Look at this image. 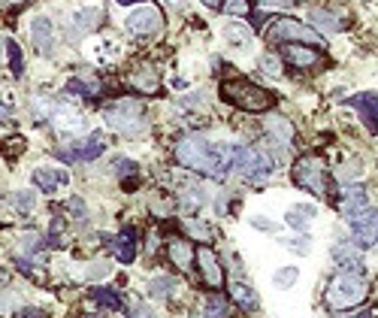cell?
Listing matches in <instances>:
<instances>
[{
	"label": "cell",
	"instance_id": "cell-1",
	"mask_svg": "<svg viewBox=\"0 0 378 318\" xmlns=\"http://www.w3.org/2000/svg\"><path fill=\"white\" fill-rule=\"evenodd\" d=\"M233 152H237V146L230 143H206V140L191 137L175 146V161L184 170L206 173L212 179H224L227 170H233Z\"/></svg>",
	"mask_w": 378,
	"mask_h": 318
},
{
	"label": "cell",
	"instance_id": "cell-2",
	"mask_svg": "<svg viewBox=\"0 0 378 318\" xmlns=\"http://www.w3.org/2000/svg\"><path fill=\"white\" fill-rule=\"evenodd\" d=\"M221 97L227 100V103L246 110V112H266L275 103V97L270 94V91L255 85V82H248V79H227V82H221Z\"/></svg>",
	"mask_w": 378,
	"mask_h": 318
},
{
	"label": "cell",
	"instance_id": "cell-3",
	"mask_svg": "<svg viewBox=\"0 0 378 318\" xmlns=\"http://www.w3.org/2000/svg\"><path fill=\"white\" fill-rule=\"evenodd\" d=\"M142 106L139 97H121L115 103H109L103 110V122L109 131H119V133H128V137H137V133L146 131V122H142Z\"/></svg>",
	"mask_w": 378,
	"mask_h": 318
},
{
	"label": "cell",
	"instance_id": "cell-4",
	"mask_svg": "<svg viewBox=\"0 0 378 318\" xmlns=\"http://www.w3.org/2000/svg\"><path fill=\"white\" fill-rule=\"evenodd\" d=\"M233 170H237L242 179L255 182H266L275 170V158L266 152V149H257V146H237V152H233Z\"/></svg>",
	"mask_w": 378,
	"mask_h": 318
},
{
	"label": "cell",
	"instance_id": "cell-5",
	"mask_svg": "<svg viewBox=\"0 0 378 318\" xmlns=\"http://www.w3.org/2000/svg\"><path fill=\"white\" fill-rule=\"evenodd\" d=\"M366 300V282L360 276H345L339 273L327 288V303L330 309H354Z\"/></svg>",
	"mask_w": 378,
	"mask_h": 318
},
{
	"label": "cell",
	"instance_id": "cell-6",
	"mask_svg": "<svg viewBox=\"0 0 378 318\" xmlns=\"http://www.w3.org/2000/svg\"><path fill=\"white\" fill-rule=\"evenodd\" d=\"M273 40H282V43H300V46H312V49H324V37L318 33L312 24H302L297 19H279L270 28Z\"/></svg>",
	"mask_w": 378,
	"mask_h": 318
},
{
	"label": "cell",
	"instance_id": "cell-7",
	"mask_svg": "<svg viewBox=\"0 0 378 318\" xmlns=\"http://www.w3.org/2000/svg\"><path fill=\"white\" fill-rule=\"evenodd\" d=\"M348 228H351V246L366 252V249H375L378 246V209L366 206L360 209L357 215L348 219Z\"/></svg>",
	"mask_w": 378,
	"mask_h": 318
},
{
	"label": "cell",
	"instance_id": "cell-8",
	"mask_svg": "<svg viewBox=\"0 0 378 318\" xmlns=\"http://www.w3.org/2000/svg\"><path fill=\"white\" fill-rule=\"evenodd\" d=\"M293 182H297L302 191H309V194L321 197L324 191H327L321 161H315V158H300V161L293 164Z\"/></svg>",
	"mask_w": 378,
	"mask_h": 318
},
{
	"label": "cell",
	"instance_id": "cell-9",
	"mask_svg": "<svg viewBox=\"0 0 378 318\" xmlns=\"http://www.w3.org/2000/svg\"><path fill=\"white\" fill-rule=\"evenodd\" d=\"M49 122H52V128L58 133H64V137H79V133L88 131L85 115L70 110L67 103H52V106H49Z\"/></svg>",
	"mask_w": 378,
	"mask_h": 318
},
{
	"label": "cell",
	"instance_id": "cell-10",
	"mask_svg": "<svg viewBox=\"0 0 378 318\" xmlns=\"http://www.w3.org/2000/svg\"><path fill=\"white\" fill-rule=\"evenodd\" d=\"M106 152V137L103 133H88L85 140H79V143H73L70 149H58V158L67 164L73 161H94V158H100Z\"/></svg>",
	"mask_w": 378,
	"mask_h": 318
},
{
	"label": "cell",
	"instance_id": "cell-11",
	"mask_svg": "<svg viewBox=\"0 0 378 318\" xmlns=\"http://www.w3.org/2000/svg\"><path fill=\"white\" fill-rule=\"evenodd\" d=\"M128 31L133 33V37H146V33H155L157 28L164 24V19H161V12L155 10V6H148V3H142L139 10H133L130 15H128Z\"/></svg>",
	"mask_w": 378,
	"mask_h": 318
},
{
	"label": "cell",
	"instance_id": "cell-12",
	"mask_svg": "<svg viewBox=\"0 0 378 318\" xmlns=\"http://www.w3.org/2000/svg\"><path fill=\"white\" fill-rule=\"evenodd\" d=\"M333 261H336V270L345 273V276H363V255H360V249L348 246V242H339V246L330 249Z\"/></svg>",
	"mask_w": 378,
	"mask_h": 318
},
{
	"label": "cell",
	"instance_id": "cell-13",
	"mask_svg": "<svg viewBox=\"0 0 378 318\" xmlns=\"http://www.w3.org/2000/svg\"><path fill=\"white\" fill-rule=\"evenodd\" d=\"M345 103L351 106V110L360 112V122L366 124L369 133H378V94H375V91H363V94H354V97H348Z\"/></svg>",
	"mask_w": 378,
	"mask_h": 318
},
{
	"label": "cell",
	"instance_id": "cell-14",
	"mask_svg": "<svg viewBox=\"0 0 378 318\" xmlns=\"http://www.w3.org/2000/svg\"><path fill=\"white\" fill-rule=\"evenodd\" d=\"M197 264H200V273H203V282L209 288H221L224 285V270H221V264H218V258L215 252L209 246H197Z\"/></svg>",
	"mask_w": 378,
	"mask_h": 318
},
{
	"label": "cell",
	"instance_id": "cell-15",
	"mask_svg": "<svg viewBox=\"0 0 378 318\" xmlns=\"http://www.w3.org/2000/svg\"><path fill=\"white\" fill-rule=\"evenodd\" d=\"M31 179L43 194H55L61 185H70V173L58 170V167H37V170L31 173Z\"/></svg>",
	"mask_w": 378,
	"mask_h": 318
},
{
	"label": "cell",
	"instance_id": "cell-16",
	"mask_svg": "<svg viewBox=\"0 0 378 318\" xmlns=\"http://www.w3.org/2000/svg\"><path fill=\"white\" fill-rule=\"evenodd\" d=\"M97 22H100V10H94V6H88V10H79L70 19V28H67V37L73 40V43H79L85 33H91L97 28Z\"/></svg>",
	"mask_w": 378,
	"mask_h": 318
},
{
	"label": "cell",
	"instance_id": "cell-17",
	"mask_svg": "<svg viewBox=\"0 0 378 318\" xmlns=\"http://www.w3.org/2000/svg\"><path fill=\"white\" fill-rule=\"evenodd\" d=\"M31 40H33V46L40 49V52H52L55 49V24L49 15H37L31 24Z\"/></svg>",
	"mask_w": 378,
	"mask_h": 318
},
{
	"label": "cell",
	"instance_id": "cell-18",
	"mask_svg": "<svg viewBox=\"0 0 378 318\" xmlns=\"http://www.w3.org/2000/svg\"><path fill=\"white\" fill-rule=\"evenodd\" d=\"M318 58H321V49H312V46L288 43V49H284V61L291 67H312L318 64Z\"/></svg>",
	"mask_w": 378,
	"mask_h": 318
},
{
	"label": "cell",
	"instance_id": "cell-19",
	"mask_svg": "<svg viewBox=\"0 0 378 318\" xmlns=\"http://www.w3.org/2000/svg\"><path fill=\"white\" fill-rule=\"evenodd\" d=\"M360 209H366V191L357 185H345V191H342V197H339V212L345 215V219H351Z\"/></svg>",
	"mask_w": 378,
	"mask_h": 318
},
{
	"label": "cell",
	"instance_id": "cell-20",
	"mask_svg": "<svg viewBox=\"0 0 378 318\" xmlns=\"http://www.w3.org/2000/svg\"><path fill=\"white\" fill-rule=\"evenodd\" d=\"M112 249H115V255H119L121 264H133V261H137V231L124 228L119 237H115Z\"/></svg>",
	"mask_w": 378,
	"mask_h": 318
},
{
	"label": "cell",
	"instance_id": "cell-21",
	"mask_svg": "<svg viewBox=\"0 0 378 318\" xmlns=\"http://www.w3.org/2000/svg\"><path fill=\"white\" fill-rule=\"evenodd\" d=\"M315 215H318V209L312 203H297L284 212V221H288L297 233H309V219H315Z\"/></svg>",
	"mask_w": 378,
	"mask_h": 318
},
{
	"label": "cell",
	"instance_id": "cell-22",
	"mask_svg": "<svg viewBox=\"0 0 378 318\" xmlns=\"http://www.w3.org/2000/svg\"><path fill=\"white\" fill-rule=\"evenodd\" d=\"M264 128L273 133L275 140H279V143H293V140H297V131H293V124L284 119V115H266L264 119Z\"/></svg>",
	"mask_w": 378,
	"mask_h": 318
},
{
	"label": "cell",
	"instance_id": "cell-23",
	"mask_svg": "<svg viewBox=\"0 0 378 318\" xmlns=\"http://www.w3.org/2000/svg\"><path fill=\"white\" fill-rule=\"evenodd\" d=\"M224 40L230 43L233 49H239V52H248L251 49V31H248V24H242V22H230V24H224Z\"/></svg>",
	"mask_w": 378,
	"mask_h": 318
},
{
	"label": "cell",
	"instance_id": "cell-24",
	"mask_svg": "<svg viewBox=\"0 0 378 318\" xmlns=\"http://www.w3.org/2000/svg\"><path fill=\"white\" fill-rule=\"evenodd\" d=\"M309 24H312L318 33H342L345 31V24L327 10H309Z\"/></svg>",
	"mask_w": 378,
	"mask_h": 318
},
{
	"label": "cell",
	"instance_id": "cell-25",
	"mask_svg": "<svg viewBox=\"0 0 378 318\" xmlns=\"http://www.w3.org/2000/svg\"><path fill=\"white\" fill-rule=\"evenodd\" d=\"M88 297L94 300L97 306L112 309V312H121V309H124V297L119 294V291H112V288H100V285H94V288H91V294H88Z\"/></svg>",
	"mask_w": 378,
	"mask_h": 318
},
{
	"label": "cell",
	"instance_id": "cell-26",
	"mask_svg": "<svg viewBox=\"0 0 378 318\" xmlns=\"http://www.w3.org/2000/svg\"><path fill=\"white\" fill-rule=\"evenodd\" d=\"M100 91V82L97 76H73L70 82H67V94H76V97H94Z\"/></svg>",
	"mask_w": 378,
	"mask_h": 318
},
{
	"label": "cell",
	"instance_id": "cell-27",
	"mask_svg": "<svg viewBox=\"0 0 378 318\" xmlns=\"http://www.w3.org/2000/svg\"><path fill=\"white\" fill-rule=\"evenodd\" d=\"M230 294H233V300L239 303V309H246V312H255V309L260 306L257 291L248 288L246 282H233V285H230Z\"/></svg>",
	"mask_w": 378,
	"mask_h": 318
},
{
	"label": "cell",
	"instance_id": "cell-28",
	"mask_svg": "<svg viewBox=\"0 0 378 318\" xmlns=\"http://www.w3.org/2000/svg\"><path fill=\"white\" fill-rule=\"evenodd\" d=\"M119 55H121V46L115 40H97L94 49H91V58L97 64H112V61H119Z\"/></svg>",
	"mask_w": 378,
	"mask_h": 318
},
{
	"label": "cell",
	"instance_id": "cell-29",
	"mask_svg": "<svg viewBox=\"0 0 378 318\" xmlns=\"http://www.w3.org/2000/svg\"><path fill=\"white\" fill-rule=\"evenodd\" d=\"M175 291H179V282H175L173 276H155V279L148 282V294L155 300H166V297H173Z\"/></svg>",
	"mask_w": 378,
	"mask_h": 318
},
{
	"label": "cell",
	"instance_id": "cell-30",
	"mask_svg": "<svg viewBox=\"0 0 378 318\" xmlns=\"http://www.w3.org/2000/svg\"><path fill=\"white\" fill-rule=\"evenodd\" d=\"M166 258L173 261V267H179V270H188V267H191V242L173 240L170 246H166Z\"/></svg>",
	"mask_w": 378,
	"mask_h": 318
},
{
	"label": "cell",
	"instance_id": "cell-31",
	"mask_svg": "<svg viewBox=\"0 0 378 318\" xmlns=\"http://www.w3.org/2000/svg\"><path fill=\"white\" fill-rule=\"evenodd\" d=\"M130 82L142 91V94H151V91H157V76H155V70H151V67H142V70H137V73L130 76Z\"/></svg>",
	"mask_w": 378,
	"mask_h": 318
},
{
	"label": "cell",
	"instance_id": "cell-32",
	"mask_svg": "<svg viewBox=\"0 0 378 318\" xmlns=\"http://www.w3.org/2000/svg\"><path fill=\"white\" fill-rule=\"evenodd\" d=\"M297 279H300V270L297 267H279V270H275V276H273V285L279 288V291H288L291 285H297Z\"/></svg>",
	"mask_w": 378,
	"mask_h": 318
},
{
	"label": "cell",
	"instance_id": "cell-33",
	"mask_svg": "<svg viewBox=\"0 0 378 318\" xmlns=\"http://www.w3.org/2000/svg\"><path fill=\"white\" fill-rule=\"evenodd\" d=\"M203 318H230V309H227V300L221 294H212L203 306Z\"/></svg>",
	"mask_w": 378,
	"mask_h": 318
},
{
	"label": "cell",
	"instance_id": "cell-34",
	"mask_svg": "<svg viewBox=\"0 0 378 318\" xmlns=\"http://www.w3.org/2000/svg\"><path fill=\"white\" fill-rule=\"evenodd\" d=\"M363 176V161H351V164H345L339 173H336V179L342 182V185H351L354 179H360Z\"/></svg>",
	"mask_w": 378,
	"mask_h": 318
},
{
	"label": "cell",
	"instance_id": "cell-35",
	"mask_svg": "<svg viewBox=\"0 0 378 318\" xmlns=\"http://www.w3.org/2000/svg\"><path fill=\"white\" fill-rule=\"evenodd\" d=\"M260 70H264V73H270V76H275V79H279L282 76V58L279 55H273V52H266L264 58H260Z\"/></svg>",
	"mask_w": 378,
	"mask_h": 318
},
{
	"label": "cell",
	"instance_id": "cell-36",
	"mask_svg": "<svg viewBox=\"0 0 378 318\" xmlns=\"http://www.w3.org/2000/svg\"><path fill=\"white\" fill-rule=\"evenodd\" d=\"M112 170H115V176H119V179H133V176H137V161H130V158H119V161L112 164Z\"/></svg>",
	"mask_w": 378,
	"mask_h": 318
},
{
	"label": "cell",
	"instance_id": "cell-37",
	"mask_svg": "<svg viewBox=\"0 0 378 318\" xmlns=\"http://www.w3.org/2000/svg\"><path fill=\"white\" fill-rule=\"evenodd\" d=\"M284 249H293L297 255H309L312 246H309V233H300V237H291V240H282Z\"/></svg>",
	"mask_w": 378,
	"mask_h": 318
},
{
	"label": "cell",
	"instance_id": "cell-38",
	"mask_svg": "<svg viewBox=\"0 0 378 318\" xmlns=\"http://www.w3.org/2000/svg\"><path fill=\"white\" fill-rule=\"evenodd\" d=\"M6 52H10V67H12V76H22L24 73V58H22V49L15 43H6Z\"/></svg>",
	"mask_w": 378,
	"mask_h": 318
},
{
	"label": "cell",
	"instance_id": "cell-39",
	"mask_svg": "<svg viewBox=\"0 0 378 318\" xmlns=\"http://www.w3.org/2000/svg\"><path fill=\"white\" fill-rule=\"evenodd\" d=\"M12 203H15V209H24V212H31V209L37 206V194H33V191H15V194H12Z\"/></svg>",
	"mask_w": 378,
	"mask_h": 318
},
{
	"label": "cell",
	"instance_id": "cell-40",
	"mask_svg": "<svg viewBox=\"0 0 378 318\" xmlns=\"http://www.w3.org/2000/svg\"><path fill=\"white\" fill-rule=\"evenodd\" d=\"M67 209L76 215V221L88 219V206H85V200H82V197H70V200H67Z\"/></svg>",
	"mask_w": 378,
	"mask_h": 318
},
{
	"label": "cell",
	"instance_id": "cell-41",
	"mask_svg": "<svg viewBox=\"0 0 378 318\" xmlns=\"http://www.w3.org/2000/svg\"><path fill=\"white\" fill-rule=\"evenodd\" d=\"M40 240H43V237H40V233H33V231L22 233V252H24V255H33V252L40 249Z\"/></svg>",
	"mask_w": 378,
	"mask_h": 318
},
{
	"label": "cell",
	"instance_id": "cell-42",
	"mask_svg": "<svg viewBox=\"0 0 378 318\" xmlns=\"http://www.w3.org/2000/svg\"><path fill=\"white\" fill-rule=\"evenodd\" d=\"M224 10L230 15H248V0H224Z\"/></svg>",
	"mask_w": 378,
	"mask_h": 318
},
{
	"label": "cell",
	"instance_id": "cell-43",
	"mask_svg": "<svg viewBox=\"0 0 378 318\" xmlns=\"http://www.w3.org/2000/svg\"><path fill=\"white\" fill-rule=\"evenodd\" d=\"M184 228H188L191 233H194V237H200V240H209V237H212V231L203 228V224H200L197 219H188V221H184Z\"/></svg>",
	"mask_w": 378,
	"mask_h": 318
},
{
	"label": "cell",
	"instance_id": "cell-44",
	"mask_svg": "<svg viewBox=\"0 0 378 318\" xmlns=\"http://www.w3.org/2000/svg\"><path fill=\"white\" fill-rule=\"evenodd\" d=\"M49 246H61V219H52V231L46 237Z\"/></svg>",
	"mask_w": 378,
	"mask_h": 318
},
{
	"label": "cell",
	"instance_id": "cell-45",
	"mask_svg": "<svg viewBox=\"0 0 378 318\" xmlns=\"http://www.w3.org/2000/svg\"><path fill=\"white\" fill-rule=\"evenodd\" d=\"M251 228H257V231H266V233H273V231H275V224H273V221H266L264 215H255V219H251Z\"/></svg>",
	"mask_w": 378,
	"mask_h": 318
},
{
	"label": "cell",
	"instance_id": "cell-46",
	"mask_svg": "<svg viewBox=\"0 0 378 318\" xmlns=\"http://www.w3.org/2000/svg\"><path fill=\"white\" fill-rule=\"evenodd\" d=\"M103 276H109V267L106 264H91L88 279H103Z\"/></svg>",
	"mask_w": 378,
	"mask_h": 318
},
{
	"label": "cell",
	"instance_id": "cell-47",
	"mask_svg": "<svg viewBox=\"0 0 378 318\" xmlns=\"http://www.w3.org/2000/svg\"><path fill=\"white\" fill-rule=\"evenodd\" d=\"M12 119V110H10V103L6 100H0V124H6Z\"/></svg>",
	"mask_w": 378,
	"mask_h": 318
},
{
	"label": "cell",
	"instance_id": "cell-48",
	"mask_svg": "<svg viewBox=\"0 0 378 318\" xmlns=\"http://www.w3.org/2000/svg\"><path fill=\"white\" fill-rule=\"evenodd\" d=\"M128 318H155V312H151L148 306H137V309H133V312H130Z\"/></svg>",
	"mask_w": 378,
	"mask_h": 318
},
{
	"label": "cell",
	"instance_id": "cell-49",
	"mask_svg": "<svg viewBox=\"0 0 378 318\" xmlns=\"http://www.w3.org/2000/svg\"><path fill=\"white\" fill-rule=\"evenodd\" d=\"M15 318H43V312H40V309H22Z\"/></svg>",
	"mask_w": 378,
	"mask_h": 318
},
{
	"label": "cell",
	"instance_id": "cell-50",
	"mask_svg": "<svg viewBox=\"0 0 378 318\" xmlns=\"http://www.w3.org/2000/svg\"><path fill=\"white\" fill-rule=\"evenodd\" d=\"M209 10H224V0H203Z\"/></svg>",
	"mask_w": 378,
	"mask_h": 318
},
{
	"label": "cell",
	"instance_id": "cell-51",
	"mask_svg": "<svg viewBox=\"0 0 378 318\" xmlns=\"http://www.w3.org/2000/svg\"><path fill=\"white\" fill-rule=\"evenodd\" d=\"M260 3H264V6H288L291 0H260Z\"/></svg>",
	"mask_w": 378,
	"mask_h": 318
},
{
	"label": "cell",
	"instance_id": "cell-52",
	"mask_svg": "<svg viewBox=\"0 0 378 318\" xmlns=\"http://www.w3.org/2000/svg\"><path fill=\"white\" fill-rule=\"evenodd\" d=\"M336 318V315H333ZM339 318H375L372 312H369V309H363V312H357V315H339Z\"/></svg>",
	"mask_w": 378,
	"mask_h": 318
},
{
	"label": "cell",
	"instance_id": "cell-53",
	"mask_svg": "<svg viewBox=\"0 0 378 318\" xmlns=\"http://www.w3.org/2000/svg\"><path fill=\"white\" fill-rule=\"evenodd\" d=\"M119 6H137V3H142V0H115Z\"/></svg>",
	"mask_w": 378,
	"mask_h": 318
},
{
	"label": "cell",
	"instance_id": "cell-54",
	"mask_svg": "<svg viewBox=\"0 0 378 318\" xmlns=\"http://www.w3.org/2000/svg\"><path fill=\"white\" fill-rule=\"evenodd\" d=\"M164 3H170V6H182L184 0H164Z\"/></svg>",
	"mask_w": 378,
	"mask_h": 318
},
{
	"label": "cell",
	"instance_id": "cell-55",
	"mask_svg": "<svg viewBox=\"0 0 378 318\" xmlns=\"http://www.w3.org/2000/svg\"><path fill=\"white\" fill-rule=\"evenodd\" d=\"M3 46H6V43H3V37H0V55H3Z\"/></svg>",
	"mask_w": 378,
	"mask_h": 318
},
{
	"label": "cell",
	"instance_id": "cell-56",
	"mask_svg": "<svg viewBox=\"0 0 378 318\" xmlns=\"http://www.w3.org/2000/svg\"><path fill=\"white\" fill-rule=\"evenodd\" d=\"M97 318H100V315H97Z\"/></svg>",
	"mask_w": 378,
	"mask_h": 318
}]
</instances>
